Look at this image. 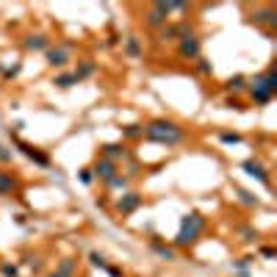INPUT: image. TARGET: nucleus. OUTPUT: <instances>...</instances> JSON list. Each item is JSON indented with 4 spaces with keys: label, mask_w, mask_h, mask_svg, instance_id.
<instances>
[{
    "label": "nucleus",
    "mask_w": 277,
    "mask_h": 277,
    "mask_svg": "<svg viewBox=\"0 0 277 277\" xmlns=\"http://www.w3.org/2000/svg\"><path fill=\"white\" fill-rule=\"evenodd\" d=\"M147 139L158 141V144H178L183 139V131H180L175 122H166V119H155L147 127Z\"/></svg>",
    "instance_id": "1"
},
{
    "label": "nucleus",
    "mask_w": 277,
    "mask_h": 277,
    "mask_svg": "<svg viewBox=\"0 0 277 277\" xmlns=\"http://www.w3.org/2000/svg\"><path fill=\"white\" fill-rule=\"evenodd\" d=\"M202 227H205V219H202L200 214H188L183 216V222H180V233H178V244H194L197 241V236L202 233Z\"/></svg>",
    "instance_id": "2"
},
{
    "label": "nucleus",
    "mask_w": 277,
    "mask_h": 277,
    "mask_svg": "<svg viewBox=\"0 0 277 277\" xmlns=\"http://www.w3.org/2000/svg\"><path fill=\"white\" fill-rule=\"evenodd\" d=\"M277 89V83H274V72L269 70V72H263V75H258L252 80V97H255V103H269L272 100V94Z\"/></svg>",
    "instance_id": "3"
},
{
    "label": "nucleus",
    "mask_w": 277,
    "mask_h": 277,
    "mask_svg": "<svg viewBox=\"0 0 277 277\" xmlns=\"http://www.w3.org/2000/svg\"><path fill=\"white\" fill-rule=\"evenodd\" d=\"M169 11H172L169 3H155L150 9V14H147V23H150V25H164L166 17H169Z\"/></svg>",
    "instance_id": "4"
},
{
    "label": "nucleus",
    "mask_w": 277,
    "mask_h": 277,
    "mask_svg": "<svg viewBox=\"0 0 277 277\" xmlns=\"http://www.w3.org/2000/svg\"><path fill=\"white\" fill-rule=\"evenodd\" d=\"M180 56L183 58H197L200 56V42H197V36H191V33H188V36H183L180 39Z\"/></svg>",
    "instance_id": "5"
},
{
    "label": "nucleus",
    "mask_w": 277,
    "mask_h": 277,
    "mask_svg": "<svg viewBox=\"0 0 277 277\" xmlns=\"http://www.w3.org/2000/svg\"><path fill=\"white\" fill-rule=\"evenodd\" d=\"M141 205V197L136 191H131V194H122L117 202V208H119V214H131V211H136V208Z\"/></svg>",
    "instance_id": "6"
},
{
    "label": "nucleus",
    "mask_w": 277,
    "mask_h": 277,
    "mask_svg": "<svg viewBox=\"0 0 277 277\" xmlns=\"http://www.w3.org/2000/svg\"><path fill=\"white\" fill-rule=\"evenodd\" d=\"M17 147H19V150H23L25 155H28V158H31V161H36V164H39V166H50V158H47V155H45V153H39V150H36V147H31V144H25V141H17Z\"/></svg>",
    "instance_id": "7"
},
{
    "label": "nucleus",
    "mask_w": 277,
    "mask_h": 277,
    "mask_svg": "<svg viewBox=\"0 0 277 277\" xmlns=\"http://www.w3.org/2000/svg\"><path fill=\"white\" fill-rule=\"evenodd\" d=\"M11 191H17V178L11 172L0 169V194H11Z\"/></svg>",
    "instance_id": "8"
},
{
    "label": "nucleus",
    "mask_w": 277,
    "mask_h": 277,
    "mask_svg": "<svg viewBox=\"0 0 277 277\" xmlns=\"http://www.w3.org/2000/svg\"><path fill=\"white\" fill-rule=\"evenodd\" d=\"M67 58H70L67 47H56V50H47V61H50L53 67H61V64H67Z\"/></svg>",
    "instance_id": "9"
},
{
    "label": "nucleus",
    "mask_w": 277,
    "mask_h": 277,
    "mask_svg": "<svg viewBox=\"0 0 277 277\" xmlns=\"http://www.w3.org/2000/svg\"><path fill=\"white\" fill-rule=\"evenodd\" d=\"M94 175H97V178H103V180H111V178H114V164H111L108 158L97 161V166H94Z\"/></svg>",
    "instance_id": "10"
},
{
    "label": "nucleus",
    "mask_w": 277,
    "mask_h": 277,
    "mask_svg": "<svg viewBox=\"0 0 277 277\" xmlns=\"http://www.w3.org/2000/svg\"><path fill=\"white\" fill-rule=\"evenodd\" d=\"M255 23H269V25H274L277 23V11L274 9H263L255 14Z\"/></svg>",
    "instance_id": "11"
},
{
    "label": "nucleus",
    "mask_w": 277,
    "mask_h": 277,
    "mask_svg": "<svg viewBox=\"0 0 277 277\" xmlns=\"http://www.w3.org/2000/svg\"><path fill=\"white\" fill-rule=\"evenodd\" d=\"M244 169H249V175H255V178H261L263 183H269V178H266V172H263V166H261V164H252V161H247Z\"/></svg>",
    "instance_id": "12"
},
{
    "label": "nucleus",
    "mask_w": 277,
    "mask_h": 277,
    "mask_svg": "<svg viewBox=\"0 0 277 277\" xmlns=\"http://www.w3.org/2000/svg\"><path fill=\"white\" fill-rule=\"evenodd\" d=\"M103 155H105V158H119V155H125V147L122 144H105Z\"/></svg>",
    "instance_id": "13"
},
{
    "label": "nucleus",
    "mask_w": 277,
    "mask_h": 277,
    "mask_svg": "<svg viewBox=\"0 0 277 277\" xmlns=\"http://www.w3.org/2000/svg\"><path fill=\"white\" fill-rule=\"evenodd\" d=\"M25 47H28V50H42V47H47V39L45 36H31L28 42H25Z\"/></svg>",
    "instance_id": "14"
},
{
    "label": "nucleus",
    "mask_w": 277,
    "mask_h": 277,
    "mask_svg": "<svg viewBox=\"0 0 277 277\" xmlns=\"http://www.w3.org/2000/svg\"><path fill=\"white\" fill-rule=\"evenodd\" d=\"M56 83L61 86V89H67V86L78 83V78H75V75H58V78H56Z\"/></svg>",
    "instance_id": "15"
},
{
    "label": "nucleus",
    "mask_w": 277,
    "mask_h": 277,
    "mask_svg": "<svg viewBox=\"0 0 277 277\" xmlns=\"http://www.w3.org/2000/svg\"><path fill=\"white\" fill-rule=\"evenodd\" d=\"M227 86H230V89H236V92H239L241 86H244V78H230V80H227Z\"/></svg>",
    "instance_id": "16"
},
{
    "label": "nucleus",
    "mask_w": 277,
    "mask_h": 277,
    "mask_svg": "<svg viewBox=\"0 0 277 277\" xmlns=\"http://www.w3.org/2000/svg\"><path fill=\"white\" fill-rule=\"evenodd\" d=\"M141 133V125H127L125 127V136H139Z\"/></svg>",
    "instance_id": "17"
},
{
    "label": "nucleus",
    "mask_w": 277,
    "mask_h": 277,
    "mask_svg": "<svg viewBox=\"0 0 277 277\" xmlns=\"http://www.w3.org/2000/svg\"><path fill=\"white\" fill-rule=\"evenodd\" d=\"M127 53H131V56H139V42H136V39L127 42Z\"/></svg>",
    "instance_id": "18"
},
{
    "label": "nucleus",
    "mask_w": 277,
    "mask_h": 277,
    "mask_svg": "<svg viewBox=\"0 0 277 277\" xmlns=\"http://www.w3.org/2000/svg\"><path fill=\"white\" fill-rule=\"evenodd\" d=\"M222 141H227V144H230V141H233V144H236V141H241V139L236 136V133H225V136H222Z\"/></svg>",
    "instance_id": "19"
},
{
    "label": "nucleus",
    "mask_w": 277,
    "mask_h": 277,
    "mask_svg": "<svg viewBox=\"0 0 277 277\" xmlns=\"http://www.w3.org/2000/svg\"><path fill=\"white\" fill-rule=\"evenodd\" d=\"M3 274H6V277H14V274H17V269H14V266H9V263H6V266H3Z\"/></svg>",
    "instance_id": "20"
},
{
    "label": "nucleus",
    "mask_w": 277,
    "mask_h": 277,
    "mask_svg": "<svg viewBox=\"0 0 277 277\" xmlns=\"http://www.w3.org/2000/svg\"><path fill=\"white\" fill-rule=\"evenodd\" d=\"M92 263H94V266H105V261H103V258H100V255H97V252H94V255H92Z\"/></svg>",
    "instance_id": "21"
},
{
    "label": "nucleus",
    "mask_w": 277,
    "mask_h": 277,
    "mask_svg": "<svg viewBox=\"0 0 277 277\" xmlns=\"http://www.w3.org/2000/svg\"><path fill=\"white\" fill-rule=\"evenodd\" d=\"M11 158V153L9 150H3V147H0V161H9Z\"/></svg>",
    "instance_id": "22"
}]
</instances>
